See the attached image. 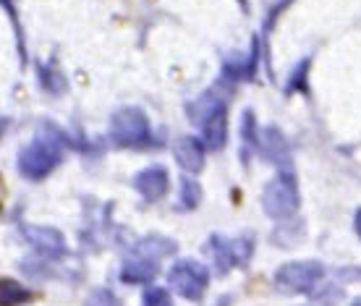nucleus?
Segmentation results:
<instances>
[{"label":"nucleus","mask_w":361,"mask_h":306,"mask_svg":"<svg viewBox=\"0 0 361 306\" xmlns=\"http://www.w3.org/2000/svg\"><path fill=\"white\" fill-rule=\"evenodd\" d=\"M63 162V147L53 134H47L45 128L32 139L27 147L18 149L16 165L18 173L27 180H42Z\"/></svg>","instance_id":"obj_1"},{"label":"nucleus","mask_w":361,"mask_h":306,"mask_svg":"<svg viewBox=\"0 0 361 306\" xmlns=\"http://www.w3.org/2000/svg\"><path fill=\"white\" fill-rule=\"evenodd\" d=\"M108 139L116 147H131V149H142V147L152 145V126L149 118L142 108H121L110 116Z\"/></svg>","instance_id":"obj_2"},{"label":"nucleus","mask_w":361,"mask_h":306,"mask_svg":"<svg viewBox=\"0 0 361 306\" xmlns=\"http://www.w3.org/2000/svg\"><path fill=\"white\" fill-rule=\"evenodd\" d=\"M325 278V267L314 259L288 262L275 272V288L280 293H312L314 286Z\"/></svg>","instance_id":"obj_3"},{"label":"nucleus","mask_w":361,"mask_h":306,"mask_svg":"<svg viewBox=\"0 0 361 306\" xmlns=\"http://www.w3.org/2000/svg\"><path fill=\"white\" fill-rule=\"evenodd\" d=\"M262 207L272 220H288L298 209V189L290 173H280L264 186Z\"/></svg>","instance_id":"obj_4"},{"label":"nucleus","mask_w":361,"mask_h":306,"mask_svg":"<svg viewBox=\"0 0 361 306\" xmlns=\"http://www.w3.org/2000/svg\"><path fill=\"white\" fill-rule=\"evenodd\" d=\"M168 283L176 293H180L189 301H199L204 296V290L209 286V272L204 264H199L194 259H178L168 270Z\"/></svg>","instance_id":"obj_5"},{"label":"nucleus","mask_w":361,"mask_h":306,"mask_svg":"<svg viewBox=\"0 0 361 306\" xmlns=\"http://www.w3.org/2000/svg\"><path fill=\"white\" fill-rule=\"evenodd\" d=\"M21 235L35 246L39 257L45 259H61L68 254V243L58 228L50 226H21Z\"/></svg>","instance_id":"obj_6"},{"label":"nucleus","mask_w":361,"mask_h":306,"mask_svg":"<svg viewBox=\"0 0 361 306\" xmlns=\"http://www.w3.org/2000/svg\"><path fill=\"white\" fill-rule=\"evenodd\" d=\"M168 186H171V176H168L163 165H149V168H145V171H139L134 176V189L147 202L163 199L168 194Z\"/></svg>","instance_id":"obj_7"},{"label":"nucleus","mask_w":361,"mask_h":306,"mask_svg":"<svg viewBox=\"0 0 361 306\" xmlns=\"http://www.w3.org/2000/svg\"><path fill=\"white\" fill-rule=\"evenodd\" d=\"M262 152L264 157L278 165L280 173H290V152H288V139L283 136V131L275 126H267L262 134Z\"/></svg>","instance_id":"obj_8"},{"label":"nucleus","mask_w":361,"mask_h":306,"mask_svg":"<svg viewBox=\"0 0 361 306\" xmlns=\"http://www.w3.org/2000/svg\"><path fill=\"white\" fill-rule=\"evenodd\" d=\"M173 154H176V162L186 173H199L204 168V145L194 139V136H183L176 142L173 147Z\"/></svg>","instance_id":"obj_9"},{"label":"nucleus","mask_w":361,"mask_h":306,"mask_svg":"<svg viewBox=\"0 0 361 306\" xmlns=\"http://www.w3.org/2000/svg\"><path fill=\"white\" fill-rule=\"evenodd\" d=\"M176 241L173 238H165V235H147L142 241H136L134 246V257H142V259H152L160 262L163 257H171L176 254Z\"/></svg>","instance_id":"obj_10"},{"label":"nucleus","mask_w":361,"mask_h":306,"mask_svg":"<svg viewBox=\"0 0 361 306\" xmlns=\"http://www.w3.org/2000/svg\"><path fill=\"white\" fill-rule=\"evenodd\" d=\"M228 142V116L226 110H217L215 116H209L202 123V145H207L209 149H220Z\"/></svg>","instance_id":"obj_11"},{"label":"nucleus","mask_w":361,"mask_h":306,"mask_svg":"<svg viewBox=\"0 0 361 306\" xmlns=\"http://www.w3.org/2000/svg\"><path fill=\"white\" fill-rule=\"evenodd\" d=\"M207 246H209V254H212V262H215V270L220 272V275L231 272L235 264H238L233 241H228V238H223V235H212Z\"/></svg>","instance_id":"obj_12"},{"label":"nucleus","mask_w":361,"mask_h":306,"mask_svg":"<svg viewBox=\"0 0 361 306\" xmlns=\"http://www.w3.org/2000/svg\"><path fill=\"white\" fill-rule=\"evenodd\" d=\"M37 81H39V90L47 92L50 97H61V94L68 90L63 71H61V68H58L53 61H47V63L37 66Z\"/></svg>","instance_id":"obj_13"},{"label":"nucleus","mask_w":361,"mask_h":306,"mask_svg":"<svg viewBox=\"0 0 361 306\" xmlns=\"http://www.w3.org/2000/svg\"><path fill=\"white\" fill-rule=\"evenodd\" d=\"M154 275H157V262L142 259V257H131L121 267V280L131 283V286H136V283H149Z\"/></svg>","instance_id":"obj_14"},{"label":"nucleus","mask_w":361,"mask_h":306,"mask_svg":"<svg viewBox=\"0 0 361 306\" xmlns=\"http://www.w3.org/2000/svg\"><path fill=\"white\" fill-rule=\"evenodd\" d=\"M37 293L35 290L24 288L21 283L11 278H0V306H21V304H29V301H35Z\"/></svg>","instance_id":"obj_15"},{"label":"nucleus","mask_w":361,"mask_h":306,"mask_svg":"<svg viewBox=\"0 0 361 306\" xmlns=\"http://www.w3.org/2000/svg\"><path fill=\"white\" fill-rule=\"evenodd\" d=\"M217 110H226V102L217 97L215 92H207V94H202L197 102H191L189 108H186V113H189V118L194 123L202 126L209 116H215Z\"/></svg>","instance_id":"obj_16"},{"label":"nucleus","mask_w":361,"mask_h":306,"mask_svg":"<svg viewBox=\"0 0 361 306\" xmlns=\"http://www.w3.org/2000/svg\"><path fill=\"white\" fill-rule=\"evenodd\" d=\"M0 6H3V11L11 18V27H13V35H16L18 42V58H21V66H24L27 63V45H24V29H21V21H18L16 6H13V0H0Z\"/></svg>","instance_id":"obj_17"},{"label":"nucleus","mask_w":361,"mask_h":306,"mask_svg":"<svg viewBox=\"0 0 361 306\" xmlns=\"http://www.w3.org/2000/svg\"><path fill=\"white\" fill-rule=\"evenodd\" d=\"M202 199V189L197 180L183 178L180 180V197H178V209H194Z\"/></svg>","instance_id":"obj_18"},{"label":"nucleus","mask_w":361,"mask_h":306,"mask_svg":"<svg viewBox=\"0 0 361 306\" xmlns=\"http://www.w3.org/2000/svg\"><path fill=\"white\" fill-rule=\"evenodd\" d=\"M241 139H244V147H249V149L259 145L257 126H254V113H244V118H241Z\"/></svg>","instance_id":"obj_19"},{"label":"nucleus","mask_w":361,"mask_h":306,"mask_svg":"<svg viewBox=\"0 0 361 306\" xmlns=\"http://www.w3.org/2000/svg\"><path fill=\"white\" fill-rule=\"evenodd\" d=\"M142 306H173V298L165 288H147L142 296Z\"/></svg>","instance_id":"obj_20"},{"label":"nucleus","mask_w":361,"mask_h":306,"mask_svg":"<svg viewBox=\"0 0 361 306\" xmlns=\"http://www.w3.org/2000/svg\"><path fill=\"white\" fill-rule=\"evenodd\" d=\"M116 293L108 288H97L92 290L90 296H87V301H84V306H116Z\"/></svg>","instance_id":"obj_21"},{"label":"nucleus","mask_w":361,"mask_h":306,"mask_svg":"<svg viewBox=\"0 0 361 306\" xmlns=\"http://www.w3.org/2000/svg\"><path fill=\"white\" fill-rule=\"evenodd\" d=\"M353 226H356V233L361 235V209L356 212V217H353Z\"/></svg>","instance_id":"obj_22"},{"label":"nucleus","mask_w":361,"mask_h":306,"mask_svg":"<svg viewBox=\"0 0 361 306\" xmlns=\"http://www.w3.org/2000/svg\"><path fill=\"white\" fill-rule=\"evenodd\" d=\"M6 123H8V121H6V118H0V136H3V131H6Z\"/></svg>","instance_id":"obj_23"},{"label":"nucleus","mask_w":361,"mask_h":306,"mask_svg":"<svg viewBox=\"0 0 361 306\" xmlns=\"http://www.w3.org/2000/svg\"><path fill=\"white\" fill-rule=\"evenodd\" d=\"M0 207H3V178H0Z\"/></svg>","instance_id":"obj_24"},{"label":"nucleus","mask_w":361,"mask_h":306,"mask_svg":"<svg viewBox=\"0 0 361 306\" xmlns=\"http://www.w3.org/2000/svg\"><path fill=\"white\" fill-rule=\"evenodd\" d=\"M351 306H361V298H356V301H351Z\"/></svg>","instance_id":"obj_25"}]
</instances>
